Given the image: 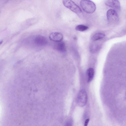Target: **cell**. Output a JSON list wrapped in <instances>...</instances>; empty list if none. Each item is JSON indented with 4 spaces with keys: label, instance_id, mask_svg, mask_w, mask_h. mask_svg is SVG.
<instances>
[{
    "label": "cell",
    "instance_id": "277c9868",
    "mask_svg": "<svg viewBox=\"0 0 126 126\" xmlns=\"http://www.w3.org/2000/svg\"><path fill=\"white\" fill-rule=\"evenodd\" d=\"M108 21L110 23H114L118 20V15L117 12L113 9L108 10L107 13Z\"/></svg>",
    "mask_w": 126,
    "mask_h": 126
},
{
    "label": "cell",
    "instance_id": "7a4b0ae2",
    "mask_svg": "<svg viewBox=\"0 0 126 126\" xmlns=\"http://www.w3.org/2000/svg\"><path fill=\"white\" fill-rule=\"evenodd\" d=\"M63 4L66 7L78 15L82 13L81 9L73 1L70 0H65L63 1Z\"/></svg>",
    "mask_w": 126,
    "mask_h": 126
},
{
    "label": "cell",
    "instance_id": "8fae6325",
    "mask_svg": "<svg viewBox=\"0 0 126 126\" xmlns=\"http://www.w3.org/2000/svg\"><path fill=\"white\" fill-rule=\"evenodd\" d=\"M88 29L87 26L83 25H77L75 27V30L76 31L83 32L87 30Z\"/></svg>",
    "mask_w": 126,
    "mask_h": 126
},
{
    "label": "cell",
    "instance_id": "5bb4252c",
    "mask_svg": "<svg viewBox=\"0 0 126 126\" xmlns=\"http://www.w3.org/2000/svg\"><path fill=\"white\" fill-rule=\"evenodd\" d=\"M89 119H87L85 121L84 126H87L88 124Z\"/></svg>",
    "mask_w": 126,
    "mask_h": 126
},
{
    "label": "cell",
    "instance_id": "5b68a950",
    "mask_svg": "<svg viewBox=\"0 0 126 126\" xmlns=\"http://www.w3.org/2000/svg\"><path fill=\"white\" fill-rule=\"evenodd\" d=\"M105 3L106 5L112 8L116 11H119L120 9V3L118 0H106Z\"/></svg>",
    "mask_w": 126,
    "mask_h": 126
},
{
    "label": "cell",
    "instance_id": "7c38bea8",
    "mask_svg": "<svg viewBox=\"0 0 126 126\" xmlns=\"http://www.w3.org/2000/svg\"><path fill=\"white\" fill-rule=\"evenodd\" d=\"M98 48V45L96 44H93L90 47V51L91 53H94L97 51Z\"/></svg>",
    "mask_w": 126,
    "mask_h": 126
},
{
    "label": "cell",
    "instance_id": "6da1fadb",
    "mask_svg": "<svg viewBox=\"0 0 126 126\" xmlns=\"http://www.w3.org/2000/svg\"><path fill=\"white\" fill-rule=\"evenodd\" d=\"M80 4L83 11L87 13H93L96 10V5L95 3L91 1L81 0L80 1Z\"/></svg>",
    "mask_w": 126,
    "mask_h": 126
},
{
    "label": "cell",
    "instance_id": "3957f363",
    "mask_svg": "<svg viewBox=\"0 0 126 126\" xmlns=\"http://www.w3.org/2000/svg\"><path fill=\"white\" fill-rule=\"evenodd\" d=\"M87 96L86 92L84 90H80L78 95L77 101L78 105L81 107L84 106L86 104Z\"/></svg>",
    "mask_w": 126,
    "mask_h": 126
},
{
    "label": "cell",
    "instance_id": "9a60e30c",
    "mask_svg": "<svg viewBox=\"0 0 126 126\" xmlns=\"http://www.w3.org/2000/svg\"><path fill=\"white\" fill-rule=\"evenodd\" d=\"M2 42H3V41H2V40L0 41V44H1L2 43Z\"/></svg>",
    "mask_w": 126,
    "mask_h": 126
},
{
    "label": "cell",
    "instance_id": "8992f818",
    "mask_svg": "<svg viewBox=\"0 0 126 126\" xmlns=\"http://www.w3.org/2000/svg\"><path fill=\"white\" fill-rule=\"evenodd\" d=\"M63 37L61 33L56 32H52L49 35V38L50 40L57 42L62 41Z\"/></svg>",
    "mask_w": 126,
    "mask_h": 126
},
{
    "label": "cell",
    "instance_id": "52a82bcc",
    "mask_svg": "<svg viewBox=\"0 0 126 126\" xmlns=\"http://www.w3.org/2000/svg\"><path fill=\"white\" fill-rule=\"evenodd\" d=\"M34 43L39 45L43 46L46 45L47 43V40L44 37L41 35H37L34 38Z\"/></svg>",
    "mask_w": 126,
    "mask_h": 126
},
{
    "label": "cell",
    "instance_id": "9c48e42d",
    "mask_svg": "<svg viewBox=\"0 0 126 126\" xmlns=\"http://www.w3.org/2000/svg\"><path fill=\"white\" fill-rule=\"evenodd\" d=\"M58 43L56 46L57 49L62 52H65L66 50V48L64 43L62 41Z\"/></svg>",
    "mask_w": 126,
    "mask_h": 126
},
{
    "label": "cell",
    "instance_id": "ba28073f",
    "mask_svg": "<svg viewBox=\"0 0 126 126\" xmlns=\"http://www.w3.org/2000/svg\"><path fill=\"white\" fill-rule=\"evenodd\" d=\"M94 74V69L92 68H89L87 72V81L88 82H91L93 79Z\"/></svg>",
    "mask_w": 126,
    "mask_h": 126
},
{
    "label": "cell",
    "instance_id": "4fadbf2b",
    "mask_svg": "<svg viewBox=\"0 0 126 126\" xmlns=\"http://www.w3.org/2000/svg\"><path fill=\"white\" fill-rule=\"evenodd\" d=\"M64 126H72V122L70 121H67L65 124Z\"/></svg>",
    "mask_w": 126,
    "mask_h": 126
},
{
    "label": "cell",
    "instance_id": "30bf717a",
    "mask_svg": "<svg viewBox=\"0 0 126 126\" xmlns=\"http://www.w3.org/2000/svg\"><path fill=\"white\" fill-rule=\"evenodd\" d=\"M105 36V34L103 33H97L93 35L92 37V39L93 41L97 40L103 38Z\"/></svg>",
    "mask_w": 126,
    "mask_h": 126
}]
</instances>
